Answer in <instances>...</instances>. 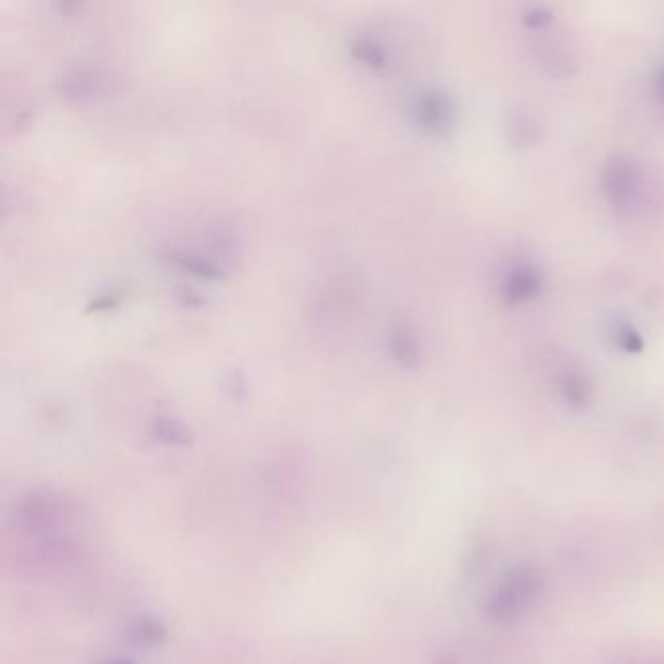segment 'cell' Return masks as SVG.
Listing matches in <instances>:
<instances>
[{
    "label": "cell",
    "mask_w": 664,
    "mask_h": 664,
    "mask_svg": "<svg viewBox=\"0 0 664 664\" xmlns=\"http://www.w3.org/2000/svg\"><path fill=\"white\" fill-rule=\"evenodd\" d=\"M540 583L538 577L530 571H513L509 573L491 594L489 598V612L497 618H513L518 612L534 600L538 594Z\"/></svg>",
    "instance_id": "1"
},
{
    "label": "cell",
    "mask_w": 664,
    "mask_h": 664,
    "mask_svg": "<svg viewBox=\"0 0 664 664\" xmlns=\"http://www.w3.org/2000/svg\"><path fill=\"white\" fill-rule=\"evenodd\" d=\"M351 55L361 61L363 65H367L370 69H384L388 65V57L384 47L372 39L370 36H355L349 43Z\"/></svg>",
    "instance_id": "2"
},
{
    "label": "cell",
    "mask_w": 664,
    "mask_h": 664,
    "mask_svg": "<svg viewBox=\"0 0 664 664\" xmlns=\"http://www.w3.org/2000/svg\"><path fill=\"white\" fill-rule=\"evenodd\" d=\"M390 347H392V353L398 357V361H409L415 355V345L411 343L409 333L404 332L402 328H396L392 332Z\"/></svg>",
    "instance_id": "3"
},
{
    "label": "cell",
    "mask_w": 664,
    "mask_h": 664,
    "mask_svg": "<svg viewBox=\"0 0 664 664\" xmlns=\"http://www.w3.org/2000/svg\"><path fill=\"white\" fill-rule=\"evenodd\" d=\"M121 293H115V291H110V293H106V295H100L96 296L92 302H90V306H88V312H106V310H113L115 306H119V302H121Z\"/></svg>",
    "instance_id": "4"
}]
</instances>
